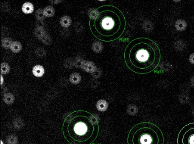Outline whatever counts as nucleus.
Returning <instances> with one entry per match:
<instances>
[{"instance_id":"nucleus-1","label":"nucleus","mask_w":194,"mask_h":144,"mask_svg":"<svg viewBox=\"0 0 194 144\" xmlns=\"http://www.w3.org/2000/svg\"><path fill=\"white\" fill-rule=\"evenodd\" d=\"M89 28L93 35L106 42L119 38L124 33L127 22L120 9L105 5L89 13Z\"/></svg>"},{"instance_id":"nucleus-2","label":"nucleus","mask_w":194,"mask_h":144,"mask_svg":"<svg viewBox=\"0 0 194 144\" xmlns=\"http://www.w3.org/2000/svg\"><path fill=\"white\" fill-rule=\"evenodd\" d=\"M124 58L130 71L139 74H146L157 68L161 60V52L154 41L140 37L132 40L127 45Z\"/></svg>"},{"instance_id":"nucleus-3","label":"nucleus","mask_w":194,"mask_h":144,"mask_svg":"<svg viewBox=\"0 0 194 144\" xmlns=\"http://www.w3.org/2000/svg\"><path fill=\"white\" fill-rule=\"evenodd\" d=\"M63 131L71 144H93L99 135V119L88 111H75L65 119Z\"/></svg>"},{"instance_id":"nucleus-4","label":"nucleus","mask_w":194,"mask_h":144,"mask_svg":"<svg viewBox=\"0 0 194 144\" xmlns=\"http://www.w3.org/2000/svg\"><path fill=\"white\" fill-rule=\"evenodd\" d=\"M128 144H164V137L161 129L150 122L136 124L130 130Z\"/></svg>"},{"instance_id":"nucleus-5","label":"nucleus","mask_w":194,"mask_h":144,"mask_svg":"<svg viewBox=\"0 0 194 144\" xmlns=\"http://www.w3.org/2000/svg\"><path fill=\"white\" fill-rule=\"evenodd\" d=\"M177 144H194V123L184 126L177 136Z\"/></svg>"},{"instance_id":"nucleus-6","label":"nucleus","mask_w":194,"mask_h":144,"mask_svg":"<svg viewBox=\"0 0 194 144\" xmlns=\"http://www.w3.org/2000/svg\"><path fill=\"white\" fill-rule=\"evenodd\" d=\"M45 73V69L42 65H37L33 68V74L35 77H41Z\"/></svg>"},{"instance_id":"nucleus-7","label":"nucleus","mask_w":194,"mask_h":144,"mask_svg":"<svg viewBox=\"0 0 194 144\" xmlns=\"http://www.w3.org/2000/svg\"><path fill=\"white\" fill-rule=\"evenodd\" d=\"M22 10L26 14L32 13L34 11V6L30 2H26L23 5Z\"/></svg>"},{"instance_id":"nucleus-8","label":"nucleus","mask_w":194,"mask_h":144,"mask_svg":"<svg viewBox=\"0 0 194 144\" xmlns=\"http://www.w3.org/2000/svg\"><path fill=\"white\" fill-rule=\"evenodd\" d=\"M96 107L99 111H104L108 107V104L104 100H100L97 102L96 104Z\"/></svg>"},{"instance_id":"nucleus-9","label":"nucleus","mask_w":194,"mask_h":144,"mask_svg":"<svg viewBox=\"0 0 194 144\" xmlns=\"http://www.w3.org/2000/svg\"><path fill=\"white\" fill-rule=\"evenodd\" d=\"M175 27L178 31H184L187 27V23L183 19H179L176 22Z\"/></svg>"},{"instance_id":"nucleus-10","label":"nucleus","mask_w":194,"mask_h":144,"mask_svg":"<svg viewBox=\"0 0 194 144\" xmlns=\"http://www.w3.org/2000/svg\"><path fill=\"white\" fill-rule=\"evenodd\" d=\"M69 80L72 83L74 84H77L80 83L81 80V77L78 73H74L70 75Z\"/></svg>"},{"instance_id":"nucleus-11","label":"nucleus","mask_w":194,"mask_h":144,"mask_svg":"<svg viewBox=\"0 0 194 144\" xmlns=\"http://www.w3.org/2000/svg\"><path fill=\"white\" fill-rule=\"evenodd\" d=\"M10 49L14 53H19L22 49V45L19 42L15 41L12 42Z\"/></svg>"},{"instance_id":"nucleus-12","label":"nucleus","mask_w":194,"mask_h":144,"mask_svg":"<svg viewBox=\"0 0 194 144\" xmlns=\"http://www.w3.org/2000/svg\"><path fill=\"white\" fill-rule=\"evenodd\" d=\"M61 25L64 27H68L72 23L71 18L67 16L62 17L61 19Z\"/></svg>"},{"instance_id":"nucleus-13","label":"nucleus","mask_w":194,"mask_h":144,"mask_svg":"<svg viewBox=\"0 0 194 144\" xmlns=\"http://www.w3.org/2000/svg\"><path fill=\"white\" fill-rule=\"evenodd\" d=\"M43 12H44L45 16L48 17H51L55 15V12L53 7L50 6H47L43 9Z\"/></svg>"},{"instance_id":"nucleus-14","label":"nucleus","mask_w":194,"mask_h":144,"mask_svg":"<svg viewBox=\"0 0 194 144\" xmlns=\"http://www.w3.org/2000/svg\"><path fill=\"white\" fill-rule=\"evenodd\" d=\"M3 100L7 104L10 105L13 103L14 100H15V98L12 94L7 93L4 95Z\"/></svg>"},{"instance_id":"nucleus-15","label":"nucleus","mask_w":194,"mask_h":144,"mask_svg":"<svg viewBox=\"0 0 194 144\" xmlns=\"http://www.w3.org/2000/svg\"><path fill=\"white\" fill-rule=\"evenodd\" d=\"M45 33V31L44 28H43L42 27H37L35 29V36H36L38 38H40V39L44 37Z\"/></svg>"},{"instance_id":"nucleus-16","label":"nucleus","mask_w":194,"mask_h":144,"mask_svg":"<svg viewBox=\"0 0 194 144\" xmlns=\"http://www.w3.org/2000/svg\"><path fill=\"white\" fill-rule=\"evenodd\" d=\"M6 142L8 144H17L18 137L15 135H10L7 137Z\"/></svg>"},{"instance_id":"nucleus-17","label":"nucleus","mask_w":194,"mask_h":144,"mask_svg":"<svg viewBox=\"0 0 194 144\" xmlns=\"http://www.w3.org/2000/svg\"><path fill=\"white\" fill-rule=\"evenodd\" d=\"M13 125L15 129H20L23 127V126L24 125V123H23V120L21 119L16 118L13 121Z\"/></svg>"},{"instance_id":"nucleus-18","label":"nucleus","mask_w":194,"mask_h":144,"mask_svg":"<svg viewBox=\"0 0 194 144\" xmlns=\"http://www.w3.org/2000/svg\"><path fill=\"white\" fill-rule=\"evenodd\" d=\"M1 72L3 74H8L9 72V65L6 63H2L1 65Z\"/></svg>"},{"instance_id":"nucleus-19","label":"nucleus","mask_w":194,"mask_h":144,"mask_svg":"<svg viewBox=\"0 0 194 144\" xmlns=\"http://www.w3.org/2000/svg\"><path fill=\"white\" fill-rule=\"evenodd\" d=\"M12 43V42L9 38H4L2 40V46L3 47V48H5L6 49L10 48Z\"/></svg>"},{"instance_id":"nucleus-20","label":"nucleus","mask_w":194,"mask_h":144,"mask_svg":"<svg viewBox=\"0 0 194 144\" xmlns=\"http://www.w3.org/2000/svg\"><path fill=\"white\" fill-rule=\"evenodd\" d=\"M45 14L43 10L42 9H39L36 12V17L38 20L43 21L45 19Z\"/></svg>"},{"instance_id":"nucleus-21","label":"nucleus","mask_w":194,"mask_h":144,"mask_svg":"<svg viewBox=\"0 0 194 144\" xmlns=\"http://www.w3.org/2000/svg\"><path fill=\"white\" fill-rule=\"evenodd\" d=\"M94 65H92V63L89 62H87L85 63L83 65V69L87 72H91L93 71Z\"/></svg>"},{"instance_id":"nucleus-22","label":"nucleus","mask_w":194,"mask_h":144,"mask_svg":"<svg viewBox=\"0 0 194 144\" xmlns=\"http://www.w3.org/2000/svg\"><path fill=\"white\" fill-rule=\"evenodd\" d=\"M84 64V61L80 59V58H77L74 61V66L76 68H82Z\"/></svg>"},{"instance_id":"nucleus-23","label":"nucleus","mask_w":194,"mask_h":144,"mask_svg":"<svg viewBox=\"0 0 194 144\" xmlns=\"http://www.w3.org/2000/svg\"><path fill=\"white\" fill-rule=\"evenodd\" d=\"M46 51L42 48H39L36 51V54L38 57H44L46 55Z\"/></svg>"},{"instance_id":"nucleus-24","label":"nucleus","mask_w":194,"mask_h":144,"mask_svg":"<svg viewBox=\"0 0 194 144\" xmlns=\"http://www.w3.org/2000/svg\"><path fill=\"white\" fill-rule=\"evenodd\" d=\"M74 29H75V31L79 33V32H81V31H83V25L80 22H77L75 23V24L74 25Z\"/></svg>"},{"instance_id":"nucleus-25","label":"nucleus","mask_w":194,"mask_h":144,"mask_svg":"<svg viewBox=\"0 0 194 144\" xmlns=\"http://www.w3.org/2000/svg\"><path fill=\"white\" fill-rule=\"evenodd\" d=\"M189 61L190 63L194 65V53L190 55L189 57Z\"/></svg>"},{"instance_id":"nucleus-26","label":"nucleus","mask_w":194,"mask_h":144,"mask_svg":"<svg viewBox=\"0 0 194 144\" xmlns=\"http://www.w3.org/2000/svg\"><path fill=\"white\" fill-rule=\"evenodd\" d=\"M191 84L192 85H194V77L193 78L191 79Z\"/></svg>"}]
</instances>
